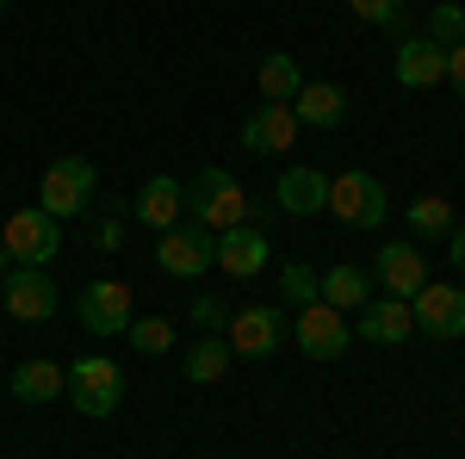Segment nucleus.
<instances>
[{"mask_svg": "<svg viewBox=\"0 0 465 459\" xmlns=\"http://www.w3.org/2000/svg\"><path fill=\"white\" fill-rule=\"evenodd\" d=\"M186 224L199 230H236V224H254V199L242 193V180L230 168H199V180H186Z\"/></svg>", "mask_w": 465, "mask_h": 459, "instance_id": "f257e3e1", "label": "nucleus"}, {"mask_svg": "<svg viewBox=\"0 0 465 459\" xmlns=\"http://www.w3.org/2000/svg\"><path fill=\"white\" fill-rule=\"evenodd\" d=\"M63 397H69L87 423H106L112 410L124 404V366L106 360V354H81L69 366V391H63Z\"/></svg>", "mask_w": 465, "mask_h": 459, "instance_id": "f03ea898", "label": "nucleus"}, {"mask_svg": "<svg viewBox=\"0 0 465 459\" xmlns=\"http://www.w3.org/2000/svg\"><path fill=\"white\" fill-rule=\"evenodd\" d=\"M94 193H100V168L87 162V155H63V162H50L44 180H37V205L56 217H81L94 205Z\"/></svg>", "mask_w": 465, "mask_h": 459, "instance_id": "7ed1b4c3", "label": "nucleus"}, {"mask_svg": "<svg viewBox=\"0 0 465 459\" xmlns=\"http://www.w3.org/2000/svg\"><path fill=\"white\" fill-rule=\"evenodd\" d=\"M0 248H6V261H13V267H50V261H56V248H63V230H56V217L44 212V205H25V212L6 217Z\"/></svg>", "mask_w": 465, "mask_h": 459, "instance_id": "20e7f679", "label": "nucleus"}, {"mask_svg": "<svg viewBox=\"0 0 465 459\" xmlns=\"http://www.w3.org/2000/svg\"><path fill=\"white\" fill-rule=\"evenodd\" d=\"M329 212L341 217L348 230H379V224L391 217V199H385V186H379L372 175L348 168V175L329 180Z\"/></svg>", "mask_w": 465, "mask_h": 459, "instance_id": "39448f33", "label": "nucleus"}, {"mask_svg": "<svg viewBox=\"0 0 465 459\" xmlns=\"http://www.w3.org/2000/svg\"><path fill=\"white\" fill-rule=\"evenodd\" d=\"M155 261H162V274H174V280H199L205 267H217V236L199 230V224H174V230H162Z\"/></svg>", "mask_w": 465, "mask_h": 459, "instance_id": "423d86ee", "label": "nucleus"}, {"mask_svg": "<svg viewBox=\"0 0 465 459\" xmlns=\"http://www.w3.org/2000/svg\"><path fill=\"white\" fill-rule=\"evenodd\" d=\"M0 304H6L13 323H50L56 317V280H50V267H13L0 280Z\"/></svg>", "mask_w": 465, "mask_h": 459, "instance_id": "0eeeda50", "label": "nucleus"}, {"mask_svg": "<svg viewBox=\"0 0 465 459\" xmlns=\"http://www.w3.org/2000/svg\"><path fill=\"white\" fill-rule=\"evenodd\" d=\"M230 354L236 360H267V354H280L286 342V311H273V304H249V311H230Z\"/></svg>", "mask_w": 465, "mask_h": 459, "instance_id": "6e6552de", "label": "nucleus"}, {"mask_svg": "<svg viewBox=\"0 0 465 459\" xmlns=\"http://www.w3.org/2000/svg\"><path fill=\"white\" fill-rule=\"evenodd\" d=\"M410 311H416V329L434 335V342H460L465 335V292L447 280H429L416 298H410Z\"/></svg>", "mask_w": 465, "mask_h": 459, "instance_id": "1a4fd4ad", "label": "nucleus"}, {"mask_svg": "<svg viewBox=\"0 0 465 459\" xmlns=\"http://www.w3.org/2000/svg\"><path fill=\"white\" fill-rule=\"evenodd\" d=\"M292 335H298V354H304V360H335V354H348V335H354V329H348L341 311H329L317 298V304L298 311V329H292Z\"/></svg>", "mask_w": 465, "mask_h": 459, "instance_id": "9d476101", "label": "nucleus"}, {"mask_svg": "<svg viewBox=\"0 0 465 459\" xmlns=\"http://www.w3.org/2000/svg\"><path fill=\"white\" fill-rule=\"evenodd\" d=\"M354 335H366L372 348H403L410 335H416V311H410V298H366L354 311Z\"/></svg>", "mask_w": 465, "mask_h": 459, "instance_id": "9b49d317", "label": "nucleus"}, {"mask_svg": "<svg viewBox=\"0 0 465 459\" xmlns=\"http://www.w3.org/2000/svg\"><path fill=\"white\" fill-rule=\"evenodd\" d=\"M81 329H94V335H124L131 329V285L124 280H94L81 292Z\"/></svg>", "mask_w": 465, "mask_h": 459, "instance_id": "f8f14e48", "label": "nucleus"}, {"mask_svg": "<svg viewBox=\"0 0 465 459\" xmlns=\"http://www.w3.org/2000/svg\"><path fill=\"white\" fill-rule=\"evenodd\" d=\"M372 280L385 285V298H416L429 285V261L416 243H385L379 261H372Z\"/></svg>", "mask_w": 465, "mask_h": 459, "instance_id": "ddd939ff", "label": "nucleus"}, {"mask_svg": "<svg viewBox=\"0 0 465 459\" xmlns=\"http://www.w3.org/2000/svg\"><path fill=\"white\" fill-rule=\"evenodd\" d=\"M267 261H273V248H267V230H254V224L217 230V267H223L230 280H254Z\"/></svg>", "mask_w": 465, "mask_h": 459, "instance_id": "4468645a", "label": "nucleus"}, {"mask_svg": "<svg viewBox=\"0 0 465 459\" xmlns=\"http://www.w3.org/2000/svg\"><path fill=\"white\" fill-rule=\"evenodd\" d=\"M397 81L403 87H440L447 81V50L434 44L429 32H410V37H397Z\"/></svg>", "mask_w": 465, "mask_h": 459, "instance_id": "2eb2a0df", "label": "nucleus"}, {"mask_svg": "<svg viewBox=\"0 0 465 459\" xmlns=\"http://www.w3.org/2000/svg\"><path fill=\"white\" fill-rule=\"evenodd\" d=\"M292 143H298V112L292 106H267L261 112H249V125H242V149L249 155H286Z\"/></svg>", "mask_w": 465, "mask_h": 459, "instance_id": "dca6fc26", "label": "nucleus"}, {"mask_svg": "<svg viewBox=\"0 0 465 459\" xmlns=\"http://www.w3.org/2000/svg\"><path fill=\"white\" fill-rule=\"evenodd\" d=\"M131 212L143 217L149 230H174L180 217H186V180H174V175H149Z\"/></svg>", "mask_w": 465, "mask_h": 459, "instance_id": "f3484780", "label": "nucleus"}, {"mask_svg": "<svg viewBox=\"0 0 465 459\" xmlns=\"http://www.w3.org/2000/svg\"><path fill=\"white\" fill-rule=\"evenodd\" d=\"M273 205L292 217H311V212H329V175L317 168H286L273 180Z\"/></svg>", "mask_w": 465, "mask_h": 459, "instance_id": "a211bd4d", "label": "nucleus"}, {"mask_svg": "<svg viewBox=\"0 0 465 459\" xmlns=\"http://www.w3.org/2000/svg\"><path fill=\"white\" fill-rule=\"evenodd\" d=\"M6 385H13L19 404H56L69 391V366H56V360H19Z\"/></svg>", "mask_w": 465, "mask_h": 459, "instance_id": "6ab92c4d", "label": "nucleus"}, {"mask_svg": "<svg viewBox=\"0 0 465 459\" xmlns=\"http://www.w3.org/2000/svg\"><path fill=\"white\" fill-rule=\"evenodd\" d=\"M292 112H298V125H311V131H335V125L348 118V94H341L335 81H304L298 100H292Z\"/></svg>", "mask_w": 465, "mask_h": 459, "instance_id": "aec40b11", "label": "nucleus"}, {"mask_svg": "<svg viewBox=\"0 0 465 459\" xmlns=\"http://www.w3.org/2000/svg\"><path fill=\"white\" fill-rule=\"evenodd\" d=\"M317 298L329 304V311H341V317H348V311H360V304L372 298V274L354 267V261H341V267H329V274H322Z\"/></svg>", "mask_w": 465, "mask_h": 459, "instance_id": "412c9836", "label": "nucleus"}, {"mask_svg": "<svg viewBox=\"0 0 465 459\" xmlns=\"http://www.w3.org/2000/svg\"><path fill=\"white\" fill-rule=\"evenodd\" d=\"M453 205L440 199V193H422V199H410V212H403V230L416 236V243H447L453 236Z\"/></svg>", "mask_w": 465, "mask_h": 459, "instance_id": "4be33fe9", "label": "nucleus"}, {"mask_svg": "<svg viewBox=\"0 0 465 459\" xmlns=\"http://www.w3.org/2000/svg\"><path fill=\"white\" fill-rule=\"evenodd\" d=\"M254 87H261L273 106H292V100H298V87H304V75H298V56H286V50L261 56V69H254Z\"/></svg>", "mask_w": 465, "mask_h": 459, "instance_id": "5701e85b", "label": "nucleus"}, {"mask_svg": "<svg viewBox=\"0 0 465 459\" xmlns=\"http://www.w3.org/2000/svg\"><path fill=\"white\" fill-rule=\"evenodd\" d=\"M230 360H236V354H230L223 335H199V342L186 348V379H193V385H217V379L230 373Z\"/></svg>", "mask_w": 465, "mask_h": 459, "instance_id": "b1692460", "label": "nucleus"}, {"mask_svg": "<svg viewBox=\"0 0 465 459\" xmlns=\"http://www.w3.org/2000/svg\"><path fill=\"white\" fill-rule=\"evenodd\" d=\"M317 285H322V274H317V267H304V261H286V267H280V298L298 304V311L317 304Z\"/></svg>", "mask_w": 465, "mask_h": 459, "instance_id": "393cba45", "label": "nucleus"}, {"mask_svg": "<svg viewBox=\"0 0 465 459\" xmlns=\"http://www.w3.org/2000/svg\"><path fill=\"white\" fill-rule=\"evenodd\" d=\"M124 335H131V348H137V354H168V348H174V323H168V317H131Z\"/></svg>", "mask_w": 465, "mask_h": 459, "instance_id": "a878e982", "label": "nucleus"}, {"mask_svg": "<svg viewBox=\"0 0 465 459\" xmlns=\"http://www.w3.org/2000/svg\"><path fill=\"white\" fill-rule=\"evenodd\" d=\"M429 37L440 44V50L465 44V6H460V0H440V6L429 13Z\"/></svg>", "mask_w": 465, "mask_h": 459, "instance_id": "bb28decb", "label": "nucleus"}, {"mask_svg": "<svg viewBox=\"0 0 465 459\" xmlns=\"http://www.w3.org/2000/svg\"><path fill=\"white\" fill-rule=\"evenodd\" d=\"M193 323H199V335H217V329H230V304L223 298H193Z\"/></svg>", "mask_w": 465, "mask_h": 459, "instance_id": "cd10ccee", "label": "nucleus"}, {"mask_svg": "<svg viewBox=\"0 0 465 459\" xmlns=\"http://www.w3.org/2000/svg\"><path fill=\"white\" fill-rule=\"evenodd\" d=\"M348 13L366 25H397L403 19V0H348Z\"/></svg>", "mask_w": 465, "mask_h": 459, "instance_id": "c85d7f7f", "label": "nucleus"}, {"mask_svg": "<svg viewBox=\"0 0 465 459\" xmlns=\"http://www.w3.org/2000/svg\"><path fill=\"white\" fill-rule=\"evenodd\" d=\"M447 87L465 100V44H453V50H447Z\"/></svg>", "mask_w": 465, "mask_h": 459, "instance_id": "c756f323", "label": "nucleus"}, {"mask_svg": "<svg viewBox=\"0 0 465 459\" xmlns=\"http://www.w3.org/2000/svg\"><path fill=\"white\" fill-rule=\"evenodd\" d=\"M118 243H124V224H118V217H106V224L94 230V248H106V254H112Z\"/></svg>", "mask_w": 465, "mask_h": 459, "instance_id": "7c9ffc66", "label": "nucleus"}, {"mask_svg": "<svg viewBox=\"0 0 465 459\" xmlns=\"http://www.w3.org/2000/svg\"><path fill=\"white\" fill-rule=\"evenodd\" d=\"M447 261L465 274V224H453V236H447Z\"/></svg>", "mask_w": 465, "mask_h": 459, "instance_id": "2f4dec72", "label": "nucleus"}, {"mask_svg": "<svg viewBox=\"0 0 465 459\" xmlns=\"http://www.w3.org/2000/svg\"><path fill=\"white\" fill-rule=\"evenodd\" d=\"M6 274H13V261H6V248H0V280H6Z\"/></svg>", "mask_w": 465, "mask_h": 459, "instance_id": "473e14b6", "label": "nucleus"}, {"mask_svg": "<svg viewBox=\"0 0 465 459\" xmlns=\"http://www.w3.org/2000/svg\"><path fill=\"white\" fill-rule=\"evenodd\" d=\"M6 6H13V0H0V13H6Z\"/></svg>", "mask_w": 465, "mask_h": 459, "instance_id": "72a5a7b5", "label": "nucleus"}]
</instances>
